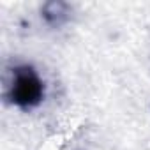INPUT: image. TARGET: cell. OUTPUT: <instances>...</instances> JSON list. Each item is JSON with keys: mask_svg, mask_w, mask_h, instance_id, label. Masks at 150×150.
Segmentation results:
<instances>
[{"mask_svg": "<svg viewBox=\"0 0 150 150\" xmlns=\"http://www.w3.org/2000/svg\"><path fill=\"white\" fill-rule=\"evenodd\" d=\"M71 14H72V7L64 0H50V2H44L41 7V18L51 28H58L65 25L71 20Z\"/></svg>", "mask_w": 150, "mask_h": 150, "instance_id": "cell-2", "label": "cell"}, {"mask_svg": "<svg viewBox=\"0 0 150 150\" xmlns=\"http://www.w3.org/2000/svg\"><path fill=\"white\" fill-rule=\"evenodd\" d=\"M9 99L21 110H32L44 99V81L32 65H18L13 69Z\"/></svg>", "mask_w": 150, "mask_h": 150, "instance_id": "cell-1", "label": "cell"}]
</instances>
